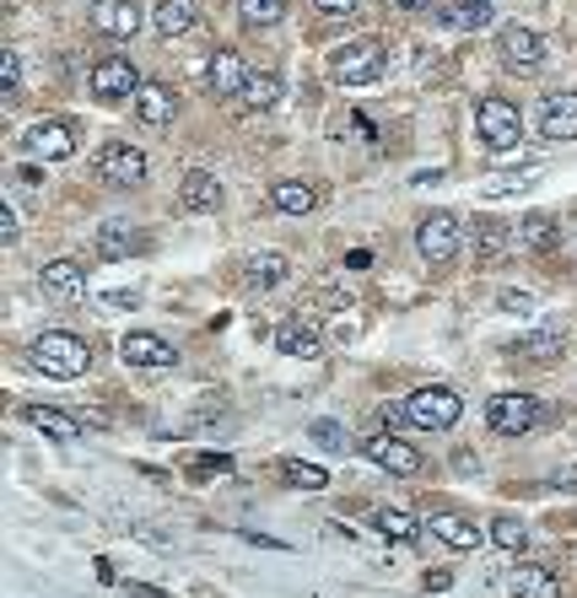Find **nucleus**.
<instances>
[{
	"mask_svg": "<svg viewBox=\"0 0 577 598\" xmlns=\"http://www.w3.org/2000/svg\"><path fill=\"white\" fill-rule=\"evenodd\" d=\"M33 367L49 372V378H81L92 367V345L65 334V329H49V334L33 340Z\"/></svg>",
	"mask_w": 577,
	"mask_h": 598,
	"instance_id": "obj_1",
	"label": "nucleus"
},
{
	"mask_svg": "<svg viewBox=\"0 0 577 598\" xmlns=\"http://www.w3.org/2000/svg\"><path fill=\"white\" fill-rule=\"evenodd\" d=\"M384 65H389V54H384L378 38H351L346 49L329 54V76L346 81V87H367V81H378Z\"/></svg>",
	"mask_w": 577,
	"mask_h": 598,
	"instance_id": "obj_2",
	"label": "nucleus"
},
{
	"mask_svg": "<svg viewBox=\"0 0 577 598\" xmlns=\"http://www.w3.org/2000/svg\"><path fill=\"white\" fill-rule=\"evenodd\" d=\"M475 136H480L486 151H513L524 141V114H518V103L486 98V103L475 109Z\"/></svg>",
	"mask_w": 577,
	"mask_h": 598,
	"instance_id": "obj_3",
	"label": "nucleus"
},
{
	"mask_svg": "<svg viewBox=\"0 0 577 598\" xmlns=\"http://www.w3.org/2000/svg\"><path fill=\"white\" fill-rule=\"evenodd\" d=\"M405 416L422 427V432H453L459 416H464V399L453 389H416L405 399Z\"/></svg>",
	"mask_w": 577,
	"mask_h": 598,
	"instance_id": "obj_4",
	"label": "nucleus"
},
{
	"mask_svg": "<svg viewBox=\"0 0 577 598\" xmlns=\"http://www.w3.org/2000/svg\"><path fill=\"white\" fill-rule=\"evenodd\" d=\"M535 421H540V405L529 394H491L486 399V427L502 437H524V432H535Z\"/></svg>",
	"mask_w": 577,
	"mask_h": 598,
	"instance_id": "obj_5",
	"label": "nucleus"
},
{
	"mask_svg": "<svg viewBox=\"0 0 577 598\" xmlns=\"http://www.w3.org/2000/svg\"><path fill=\"white\" fill-rule=\"evenodd\" d=\"M98 178L109 189H141L146 183V151L141 147H125V141H109L98 151Z\"/></svg>",
	"mask_w": 577,
	"mask_h": 598,
	"instance_id": "obj_6",
	"label": "nucleus"
},
{
	"mask_svg": "<svg viewBox=\"0 0 577 598\" xmlns=\"http://www.w3.org/2000/svg\"><path fill=\"white\" fill-rule=\"evenodd\" d=\"M459 243H464V232H459V216L453 211H432V216H422V227H416V254L422 259H453L459 254Z\"/></svg>",
	"mask_w": 577,
	"mask_h": 598,
	"instance_id": "obj_7",
	"label": "nucleus"
},
{
	"mask_svg": "<svg viewBox=\"0 0 577 598\" xmlns=\"http://www.w3.org/2000/svg\"><path fill=\"white\" fill-rule=\"evenodd\" d=\"M22 147L33 151V156H43V162H65V156H76V130L65 125V119H38V125H27L22 130Z\"/></svg>",
	"mask_w": 577,
	"mask_h": 598,
	"instance_id": "obj_8",
	"label": "nucleus"
},
{
	"mask_svg": "<svg viewBox=\"0 0 577 598\" xmlns=\"http://www.w3.org/2000/svg\"><path fill=\"white\" fill-rule=\"evenodd\" d=\"M120 356H125V367H146V372L178 367V345H167L162 334H125L120 340Z\"/></svg>",
	"mask_w": 577,
	"mask_h": 598,
	"instance_id": "obj_9",
	"label": "nucleus"
},
{
	"mask_svg": "<svg viewBox=\"0 0 577 598\" xmlns=\"http://www.w3.org/2000/svg\"><path fill=\"white\" fill-rule=\"evenodd\" d=\"M497 49H502V60L513 65V71H540L545 65V43H540V33L535 27H502L497 33Z\"/></svg>",
	"mask_w": 577,
	"mask_h": 598,
	"instance_id": "obj_10",
	"label": "nucleus"
},
{
	"mask_svg": "<svg viewBox=\"0 0 577 598\" xmlns=\"http://www.w3.org/2000/svg\"><path fill=\"white\" fill-rule=\"evenodd\" d=\"M146 81L136 76V65L130 60H98L92 65V92L103 98V103H120V98H130V92H141Z\"/></svg>",
	"mask_w": 577,
	"mask_h": 598,
	"instance_id": "obj_11",
	"label": "nucleus"
},
{
	"mask_svg": "<svg viewBox=\"0 0 577 598\" xmlns=\"http://www.w3.org/2000/svg\"><path fill=\"white\" fill-rule=\"evenodd\" d=\"M362 453L378 463V469H389V474H422V453L411 448V443H400V437H384V432H373Z\"/></svg>",
	"mask_w": 577,
	"mask_h": 598,
	"instance_id": "obj_12",
	"label": "nucleus"
},
{
	"mask_svg": "<svg viewBox=\"0 0 577 598\" xmlns=\"http://www.w3.org/2000/svg\"><path fill=\"white\" fill-rule=\"evenodd\" d=\"M92 27L109 38H136L141 33V5L136 0H92Z\"/></svg>",
	"mask_w": 577,
	"mask_h": 598,
	"instance_id": "obj_13",
	"label": "nucleus"
},
{
	"mask_svg": "<svg viewBox=\"0 0 577 598\" xmlns=\"http://www.w3.org/2000/svg\"><path fill=\"white\" fill-rule=\"evenodd\" d=\"M540 136L545 141H577V92H551L540 109Z\"/></svg>",
	"mask_w": 577,
	"mask_h": 598,
	"instance_id": "obj_14",
	"label": "nucleus"
},
{
	"mask_svg": "<svg viewBox=\"0 0 577 598\" xmlns=\"http://www.w3.org/2000/svg\"><path fill=\"white\" fill-rule=\"evenodd\" d=\"M513 243L529 249V254H551V249H562V221L551 211H535V216H524L513 227Z\"/></svg>",
	"mask_w": 577,
	"mask_h": 598,
	"instance_id": "obj_15",
	"label": "nucleus"
},
{
	"mask_svg": "<svg viewBox=\"0 0 577 598\" xmlns=\"http://www.w3.org/2000/svg\"><path fill=\"white\" fill-rule=\"evenodd\" d=\"M173 114H178V98H173V87H162V81H146L141 92H136V119H141L146 130H162V125H173Z\"/></svg>",
	"mask_w": 577,
	"mask_h": 598,
	"instance_id": "obj_16",
	"label": "nucleus"
},
{
	"mask_svg": "<svg viewBox=\"0 0 577 598\" xmlns=\"http://www.w3.org/2000/svg\"><path fill=\"white\" fill-rule=\"evenodd\" d=\"M178 205L184 211H216L222 205V178L205 173V167H189L184 183H178Z\"/></svg>",
	"mask_w": 577,
	"mask_h": 598,
	"instance_id": "obj_17",
	"label": "nucleus"
},
{
	"mask_svg": "<svg viewBox=\"0 0 577 598\" xmlns=\"http://www.w3.org/2000/svg\"><path fill=\"white\" fill-rule=\"evenodd\" d=\"M205 81H211V92H216V98H238V92L249 87V71H243V60H238L233 49H216V54H211Z\"/></svg>",
	"mask_w": 577,
	"mask_h": 598,
	"instance_id": "obj_18",
	"label": "nucleus"
},
{
	"mask_svg": "<svg viewBox=\"0 0 577 598\" xmlns=\"http://www.w3.org/2000/svg\"><path fill=\"white\" fill-rule=\"evenodd\" d=\"M38 281H43V292L60 302H71L81 287H87V270H81V259H49L43 270H38Z\"/></svg>",
	"mask_w": 577,
	"mask_h": 598,
	"instance_id": "obj_19",
	"label": "nucleus"
},
{
	"mask_svg": "<svg viewBox=\"0 0 577 598\" xmlns=\"http://www.w3.org/2000/svg\"><path fill=\"white\" fill-rule=\"evenodd\" d=\"M276 351H281V356H302V361H313L324 345H318V329H313V323H302V318H287V323L276 329Z\"/></svg>",
	"mask_w": 577,
	"mask_h": 598,
	"instance_id": "obj_20",
	"label": "nucleus"
},
{
	"mask_svg": "<svg viewBox=\"0 0 577 598\" xmlns=\"http://www.w3.org/2000/svg\"><path fill=\"white\" fill-rule=\"evenodd\" d=\"M432 534L442 545H453V550H480V529H475V518H459V512H437L432 518Z\"/></svg>",
	"mask_w": 577,
	"mask_h": 598,
	"instance_id": "obj_21",
	"label": "nucleus"
},
{
	"mask_svg": "<svg viewBox=\"0 0 577 598\" xmlns=\"http://www.w3.org/2000/svg\"><path fill=\"white\" fill-rule=\"evenodd\" d=\"M271 200H276V211H281V216H308V211L318 205V189H313V183H302V178H281V183L271 189Z\"/></svg>",
	"mask_w": 577,
	"mask_h": 598,
	"instance_id": "obj_22",
	"label": "nucleus"
},
{
	"mask_svg": "<svg viewBox=\"0 0 577 598\" xmlns=\"http://www.w3.org/2000/svg\"><path fill=\"white\" fill-rule=\"evenodd\" d=\"M513 598H562V583L551 567H518L513 572Z\"/></svg>",
	"mask_w": 577,
	"mask_h": 598,
	"instance_id": "obj_23",
	"label": "nucleus"
},
{
	"mask_svg": "<svg viewBox=\"0 0 577 598\" xmlns=\"http://www.w3.org/2000/svg\"><path fill=\"white\" fill-rule=\"evenodd\" d=\"M373 529H378L384 539H394V545H416V539H422V523H416L411 512H400V507H378V512H373Z\"/></svg>",
	"mask_w": 577,
	"mask_h": 598,
	"instance_id": "obj_24",
	"label": "nucleus"
},
{
	"mask_svg": "<svg viewBox=\"0 0 577 598\" xmlns=\"http://www.w3.org/2000/svg\"><path fill=\"white\" fill-rule=\"evenodd\" d=\"M151 27H156L162 38H178V33H189V27H195V0H156V11H151Z\"/></svg>",
	"mask_w": 577,
	"mask_h": 598,
	"instance_id": "obj_25",
	"label": "nucleus"
},
{
	"mask_svg": "<svg viewBox=\"0 0 577 598\" xmlns=\"http://www.w3.org/2000/svg\"><path fill=\"white\" fill-rule=\"evenodd\" d=\"M442 22L448 27H464V33H480V27H491V0H448L442 5Z\"/></svg>",
	"mask_w": 577,
	"mask_h": 598,
	"instance_id": "obj_26",
	"label": "nucleus"
},
{
	"mask_svg": "<svg viewBox=\"0 0 577 598\" xmlns=\"http://www.w3.org/2000/svg\"><path fill=\"white\" fill-rule=\"evenodd\" d=\"M238 103H243V109H254V114H260V109H276V103H281V76H276V71L249 76V87L238 92Z\"/></svg>",
	"mask_w": 577,
	"mask_h": 598,
	"instance_id": "obj_27",
	"label": "nucleus"
},
{
	"mask_svg": "<svg viewBox=\"0 0 577 598\" xmlns=\"http://www.w3.org/2000/svg\"><path fill=\"white\" fill-rule=\"evenodd\" d=\"M469 243H475V259H497V254L513 243V227H502V221L480 216V221H475V232H469Z\"/></svg>",
	"mask_w": 577,
	"mask_h": 598,
	"instance_id": "obj_28",
	"label": "nucleus"
},
{
	"mask_svg": "<svg viewBox=\"0 0 577 598\" xmlns=\"http://www.w3.org/2000/svg\"><path fill=\"white\" fill-rule=\"evenodd\" d=\"M22 421H27V427H38V432H43V437H54V443H71V437L81 432L71 416H60V410H43V405H27V410H22Z\"/></svg>",
	"mask_w": 577,
	"mask_h": 598,
	"instance_id": "obj_29",
	"label": "nucleus"
},
{
	"mask_svg": "<svg viewBox=\"0 0 577 598\" xmlns=\"http://www.w3.org/2000/svg\"><path fill=\"white\" fill-rule=\"evenodd\" d=\"M243 281L260 287V292H265V287H281V281H287V259H281V254H249Z\"/></svg>",
	"mask_w": 577,
	"mask_h": 598,
	"instance_id": "obj_30",
	"label": "nucleus"
},
{
	"mask_svg": "<svg viewBox=\"0 0 577 598\" xmlns=\"http://www.w3.org/2000/svg\"><path fill=\"white\" fill-rule=\"evenodd\" d=\"M130 249H141V238L125 232L120 221H109V227L98 232V254H103V259H130Z\"/></svg>",
	"mask_w": 577,
	"mask_h": 598,
	"instance_id": "obj_31",
	"label": "nucleus"
},
{
	"mask_svg": "<svg viewBox=\"0 0 577 598\" xmlns=\"http://www.w3.org/2000/svg\"><path fill=\"white\" fill-rule=\"evenodd\" d=\"M238 11L249 27H276L287 16V0H238Z\"/></svg>",
	"mask_w": 577,
	"mask_h": 598,
	"instance_id": "obj_32",
	"label": "nucleus"
},
{
	"mask_svg": "<svg viewBox=\"0 0 577 598\" xmlns=\"http://www.w3.org/2000/svg\"><path fill=\"white\" fill-rule=\"evenodd\" d=\"M281 474H287L291 485H302V491H324V485H329V474H324L318 463H297V458L281 463Z\"/></svg>",
	"mask_w": 577,
	"mask_h": 598,
	"instance_id": "obj_33",
	"label": "nucleus"
},
{
	"mask_svg": "<svg viewBox=\"0 0 577 598\" xmlns=\"http://www.w3.org/2000/svg\"><path fill=\"white\" fill-rule=\"evenodd\" d=\"M491 539H497L502 550H524V539H529V529H524L518 518H497V523H491Z\"/></svg>",
	"mask_w": 577,
	"mask_h": 598,
	"instance_id": "obj_34",
	"label": "nucleus"
},
{
	"mask_svg": "<svg viewBox=\"0 0 577 598\" xmlns=\"http://www.w3.org/2000/svg\"><path fill=\"white\" fill-rule=\"evenodd\" d=\"M529 183H540V167H529V173H518V178H491L486 194H513V189H529Z\"/></svg>",
	"mask_w": 577,
	"mask_h": 598,
	"instance_id": "obj_35",
	"label": "nucleus"
},
{
	"mask_svg": "<svg viewBox=\"0 0 577 598\" xmlns=\"http://www.w3.org/2000/svg\"><path fill=\"white\" fill-rule=\"evenodd\" d=\"M0 87H5V92H16V87H22V60H16L11 49L0 54Z\"/></svg>",
	"mask_w": 577,
	"mask_h": 598,
	"instance_id": "obj_36",
	"label": "nucleus"
},
{
	"mask_svg": "<svg viewBox=\"0 0 577 598\" xmlns=\"http://www.w3.org/2000/svg\"><path fill=\"white\" fill-rule=\"evenodd\" d=\"M313 443H318V448H346V437H340L335 421H313Z\"/></svg>",
	"mask_w": 577,
	"mask_h": 598,
	"instance_id": "obj_37",
	"label": "nucleus"
},
{
	"mask_svg": "<svg viewBox=\"0 0 577 598\" xmlns=\"http://www.w3.org/2000/svg\"><path fill=\"white\" fill-rule=\"evenodd\" d=\"M189 469H195L200 480H211V474H227V469H233V458H222V453H216V458H195Z\"/></svg>",
	"mask_w": 577,
	"mask_h": 598,
	"instance_id": "obj_38",
	"label": "nucleus"
},
{
	"mask_svg": "<svg viewBox=\"0 0 577 598\" xmlns=\"http://www.w3.org/2000/svg\"><path fill=\"white\" fill-rule=\"evenodd\" d=\"M529 307H535L529 292H502V313H529Z\"/></svg>",
	"mask_w": 577,
	"mask_h": 598,
	"instance_id": "obj_39",
	"label": "nucleus"
},
{
	"mask_svg": "<svg viewBox=\"0 0 577 598\" xmlns=\"http://www.w3.org/2000/svg\"><path fill=\"white\" fill-rule=\"evenodd\" d=\"M313 5H318L324 16H351V11H356V0H313Z\"/></svg>",
	"mask_w": 577,
	"mask_h": 598,
	"instance_id": "obj_40",
	"label": "nucleus"
},
{
	"mask_svg": "<svg viewBox=\"0 0 577 598\" xmlns=\"http://www.w3.org/2000/svg\"><path fill=\"white\" fill-rule=\"evenodd\" d=\"M0 243H16V211L11 205L0 211Z\"/></svg>",
	"mask_w": 577,
	"mask_h": 598,
	"instance_id": "obj_41",
	"label": "nucleus"
},
{
	"mask_svg": "<svg viewBox=\"0 0 577 598\" xmlns=\"http://www.w3.org/2000/svg\"><path fill=\"white\" fill-rule=\"evenodd\" d=\"M551 351H556V334H535L529 340V356H551Z\"/></svg>",
	"mask_w": 577,
	"mask_h": 598,
	"instance_id": "obj_42",
	"label": "nucleus"
},
{
	"mask_svg": "<svg viewBox=\"0 0 577 598\" xmlns=\"http://www.w3.org/2000/svg\"><path fill=\"white\" fill-rule=\"evenodd\" d=\"M346 265H351V270H367V265H373V254H367V249H351V254H346Z\"/></svg>",
	"mask_w": 577,
	"mask_h": 598,
	"instance_id": "obj_43",
	"label": "nucleus"
},
{
	"mask_svg": "<svg viewBox=\"0 0 577 598\" xmlns=\"http://www.w3.org/2000/svg\"><path fill=\"white\" fill-rule=\"evenodd\" d=\"M400 11H422V5H432V0H394Z\"/></svg>",
	"mask_w": 577,
	"mask_h": 598,
	"instance_id": "obj_44",
	"label": "nucleus"
}]
</instances>
